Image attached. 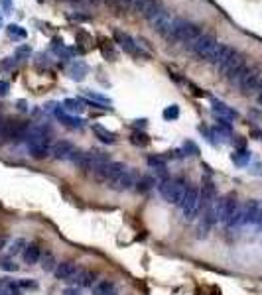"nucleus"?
Returning a JSON list of instances; mask_svg holds the SVG:
<instances>
[{
  "mask_svg": "<svg viewBox=\"0 0 262 295\" xmlns=\"http://www.w3.org/2000/svg\"><path fill=\"white\" fill-rule=\"evenodd\" d=\"M188 187H190V183H188L185 179H181V177H166V179L158 181V191H160V195H162L167 203L176 205V207L181 205Z\"/></svg>",
  "mask_w": 262,
  "mask_h": 295,
  "instance_id": "obj_1",
  "label": "nucleus"
},
{
  "mask_svg": "<svg viewBox=\"0 0 262 295\" xmlns=\"http://www.w3.org/2000/svg\"><path fill=\"white\" fill-rule=\"evenodd\" d=\"M242 65H247V61H245V57L238 53L235 47L231 46H221V53H219V57H217V61H215V67H217V71L221 73V75H225L227 79L235 73V71H238Z\"/></svg>",
  "mask_w": 262,
  "mask_h": 295,
  "instance_id": "obj_2",
  "label": "nucleus"
},
{
  "mask_svg": "<svg viewBox=\"0 0 262 295\" xmlns=\"http://www.w3.org/2000/svg\"><path fill=\"white\" fill-rule=\"evenodd\" d=\"M221 46H223V44H219L213 35L201 34L195 40V44L191 46V51H193L197 57H201L203 61L215 65V61H217L219 53H221Z\"/></svg>",
  "mask_w": 262,
  "mask_h": 295,
  "instance_id": "obj_3",
  "label": "nucleus"
},
{
  "mask_svg": "<svg viewBox=\"0 0 262 295\" xmlns=\"http://www.w3.org/2000/svg\"><path fill=\"white\" fill-rule=\"evenodd\" d=\"M199 35H201L199 26L178 18V20H174V30H172V40L170 42H179V44H185V46L191 47Z\"/></svg>",
  "mask_w": 262,
  "mask_h": 295,
  "instance_id": "obj_4",
  "label": "nucleus"
},
{
  "mask_svg": "<svg viewBox=\"0 0 262 295\" xmlns=\"http://www.w3.org/2000/svg\"><path fill=\"white\" fill-rule=\"evenodd\" d=\"M238 203L237 201V195L235 193H227L225 197L215 201V212H217V221L221 224H229V221L233 219V214L237 212L238 209Z\"/></svg>",
  "mask_w": 262,
  "mask_h": 295,
  "instance_id": "obj_5",
  "label": "nucleus"
},
{
  "mask_svg": "<svg viewBox=\"0 0 262 295\" xmlns=\"http://www.w3.org/2000/svg\"><path fill=\"white\" fill-rule=\"evenodd\" d=\"M179 209H181L183 217L188 221H193L201 211V193H199V189L190 185L188 191H185V195H183V201H181Z\"/></svg>",
  "mask_w": 262,
  "mask_h": 295,
  "instance_id": "obj_6",
  "label": "nucleus"
},
{
  "mask_svg": "<svg viewBox=\"0 0 262 295\" xmlns=\"http://www.w3.org/2000/svg\"><path fill=\"white\" fill-rule=\"evenodd\" d=\"M124 169H126V165L120 164V162H105V164L97 165L95 169L91 171V177L95 179L97 183H105V185H108V183L119 175V173H122Z\"/></svg>",
  "mask_w": 262,
  "mask_h": 295,
  "instance_id": "obj_7",
  "label": "nucleus"
},
{
  "mask_svg": "<svg viewBox=\"0 0 262 295\" xmlns=\"http://www.w3.org/2000/svg\"><path fill=\"white\" fill-rule=\"evenodd\" d=\"M115 42L120 46V49H124V53H128L132 57H148V53H144L140 44L132 37L130 34H126V32H122V30H117L115 32Z\"/></svg>",
  "mask_w": 262,
  "mask_h": 295,
  "instance_id": "obj_8",
  "label": "nucleus"
},
{
  "mask_svg": "<svg viewBox=\"0 0 262 295\" xmlns=\"http://www.w3.org/2000/svg\"><path fill=\"white\" fill-rule=\"evenodd\" d=\"M148 22L152 24V28H154L158 34H162L166 40H172V30H174V18L170 16V12L166 8H160V10L156 12L154 16L148 20Z\"/></svg>",
  "mask_w": 262,
  "mask_h": 295,
  "instance_id": "obj_9",
  "label": "nucleus"
},
{
  "mask_svg": "<svg viewBox=\"0 0 262 295\" xmlns=\"http://www.w3.org/2000/svg\"><path fill=\"white\" fill-rule=\"evenodd\" d=\"M136 173L132 171V169H124L122 173H119V175L115 177L110 183H108L107 187L113 189V191H117V193H122V191H128V189H132L134 185H136Z\"/></svg>",
  "mask_w": 262,
  "mask_h": 295,
  "instance_id": "obj_10",
  "label": "nucleus"
},
{
  "mask_svg": "<svg viewBox=\"0 0 262 295\" xmlns=\"http://www.w3.org/2000/svg\"><path fill=\"white\" fill-rule=\"evenodd\" d=\"M75 153H77V148L67 140L55 142V144L51 146V155H53V160H60V162H71L73 158H75Z\"/></svg>",
  "mask_w": 262,
  "mask_h": 295,
  "instance_id": "obj_11",
  "label": "nucleus"
},
{
  "mask_svg": "<svg viewBox=\"0 0 262 295\" xmlns=\"http://www.w3.org/2000/svg\"><path fill=\"white\" fill-rule=\"evenodd\" d=\"M81 266H77V262H73V260H67V262H61L58 264V268H55V278L60 280V282H75V278H77V271H79Z\"/></svg>",
  "mask_w": 262,
  "mask_h": 295,
  "instance_id": "obj_12",
  "label": "nucleus"
},
{
  "mask_svg": "<svg viewBox=\"0 0 262 295\" xmlns=\"http://www.w3.org/2000/svg\"><path fill=\"white\" fill-rule=\"evenodd\" d=\"M211 112H213V116L217 118V120H227V122H231V120L238 118V112L235 110V108H231L227 103L217 101V99L211 101Z\"/></svg>",
  "mask_w": 262,
  "mask_h": 295,
  "instance_id": "obj_13",
  "label": "nucleus"
},
{
  "mask_svg": "<svg viewBox=\"0 0 262 295\" xmlns=\"http://www.w3.org/2000/svg\"><path fill=\"white\" fill-rule=\"evenodd\" d=\"M132 8L138 14H142L146 20H150L156 12L164 6L160 4V0H132Z\"/></svg>",
  "mask_w": 262,
  "mask_h": 295,
  "instance_id": "obj_14",
  "label": "nucleus"
},
{
  "mask_svg": "<svg viewBox=\"0 0 262 295\" xmlns=\"http://www.w3.org/2000/svg\"><path fill=\"white\" fill-rule=\"evenodd\" d=\"M55 114V118L60 120L63 126H67V128L71 130H83L85 128V120L79 116H73V114H69V112H65L61 106H58V110L53 112Z\"/></svg>",
  "mask_w": 262,
  "mask_h": 295,
  "instance_id": "obj_15",
  "label": "nucleus"
},
{
  "mask_svg": "<svg viewBox=\"0 0 262 295\" xmlns=\"http://www.w3.org/2000/svg\"><path fill=\"white\" fill-rule=\"evenodd\" d=\"M67 75H69L71 81L81 83L89 75V65L85 63L83 59H73L71 63L67 65Z\"/></svg>",
  "mask_w": 262,
  "mask_h": 295,
  "instance_id": "obj_16",
  "label": "nucleus"
},
{
  "mask_svg": "<svg viewBox=\"0 0 262 295\" xmlns=\"http://www.w3.org/2000/svg\"><path fill=\"white\" fill-rule=\"evenodd\" d=\"M201 209H209L213 207L215 201H217V189H215L213 181L211 179H203V185H201Z\"/></svg>",
  "mask_w": 262,
  "mask_h": 295,
  "instance_id": "obj_17",
  "label": "nucleus"
},
{
  "mask_svg": "<svg viewBox=\"0 0 262 295\" xmlns=\"http://www.w3.org/2000/svg\"><path fill=\"white\" fill-rule=\"evenodd\" d=\"M262 207H260V201L256 199H249L245 205H242V223L245 224H254L258 214H260Z\"/></svg>",
  "mask_w": 262,
  "mask_h": 295,
  "instance_id": "obj_18",
  "label": "nucleus"
},
{
  "mask_svg": "<svg viewBox=\"0 0 262 295\" xmlns=\"http://www.w3.org/2000/svg\"><path fill=\"white\" fill-rule=\"evenodd\" d=\"M75 283H77L79 287H93L97 283V271L89 270V268H79L77 278H75Z\"/></svg>",
  "mask_w": 262,
  "mask_h": 295,
  "instance_id": "obj_19",
  "label": "nucleus"
},
{
  "mask_svg": "<svg viewBox=\"0 0 262 295\" xmlns=\"http://www.w3.org/2000/svg\"><path fill=\"white\" fill-rule=\"evenodd\" d=\"M91 289H93V295H119L117 285L110 280H97V283Z\"/></svg>",
  "mask_w": 262,
  "mask_h": 295,
  "instance_id": "obj_20",
  "label": "nucleus"
},
{
  "mask_svg": "<svg viewBox=\"0 0 262 295\" xmlns=\"http://www.w3.org/2000/svg\"><path fill=\"white\" fill-rule=\"evenodd\" d=\"M148 165L160 175V181L167 177V162L164 155H150V158H148Z\"/></svg>",
  "mask_w": 262,
  "mask_h": 295,
  "instance_id": "obj_21",
  "label": "nucleus"
},
{
  "mask_svg": "<svg viewBox=\"0 0 262 295\" xmlns=\"http://www.w3.org/2000/svg\"><path fill=\"white\" fill-rule=\"evenodd\" d=\"M40 258H42V250H40V246H38L36 242H30V244L24 248V252H22V260H24V264L34 266V264L40 262Z\"/></svg>",
  "mask_w": 262,
  "mask_h": 295,
  "instance_id": "obj_22",
  "label": "nucleus"
},
{
  "mask_svg": "<svg viewBox=\"0 0 262 295\" xmlns=\"http://www.w3.org/2000/svg\"><path fill=\"white\" fill-rule=\"evenodd\" d=\"M51 49L55 51V55L61 59H71L75 53H77V47H67L65 44H63V40H60V37H55L53 40V44H51Z\"/></svg>",
  "mask_w": 262,
  "mask_h": 295,
  "instance_id": "obj_23",
  "label": "nucleus"
},
{
  "mask_svg": "<svg viewBox=\"0 0 262 295\" xmlns=\"http://www.w3.org/2000/svg\"><path fill=\"white\" fill-rule=\"evenodd\" d=\"M83 96L87 101H91V103H95L93 106H101V108H108L110 110V105H113V101L105 96V94L101 93H95V91H83Z\"/></svg>",
  "mask_w": 262,
  "mask_h": 295,
  "instance_id": "obj_24",
  "label": "nucleus"
},
{
  "mask_svg": "<svg viewBox=\"0 0 262 295\" xmlns=\"http://www.w3.org/2000/svg\"><path fill=\"white\" fill-rule=\"evenodd\" d=\"M61 108H63L65 112L73 114V116H77V114H81L85 110V103H83V99H65Z\"/></svg>",
  "mask_w": 262,
  "mask_h": 295,
  "instance_id": "obj_25",
  "label": "nucleus"
},
{
  "mask_svg": "<svg viewBox=\"0 0 262 295\" xmlns=\"http://www.w3.org/2000/svg\"><path fill=\"white\" fill-rule=\"evenodd\" d=\"M158 185V179L152 175H140L136 179V185L134 189L138 191V193H148V191H152V189Z\"/></svg>",
  "mask_w": 262,
  "mask_h": 295,
  "instance_id": "obj_26",
  "label": "nucleus"
},
{
  "mask_svg": "<svg viewBox=\"0 0 262 295\" xmlns=\"http://www.w3.org/2000/svg\"><path fill=\"white\" fill-rule=\"evenodd\" d=\"M231 160H233V164L237 165V167H245V165L250 164L252 153L247 148H240V150H235V152L231 153Z\"/></svg>",
  "mask_w": 262,
  "mask_h": 295,
  "instance_id": "obj_27",
  "label": "nucleus"
},
{
  "mask_svg": "<svg viewBox=\"0 0 262 295\" xmlns=\"http://www.w3.org/2000/svg\"><path fill=\"white\" fill-rule=\"evenodd\" d=\"M93 132L97 134V138L101 142H105V144H115L117 142V134L105 128V126H101V124H93Z\"/></svg>",
  "mask_w": 262,
  "mask_h": 295,
  "instance_id": "obj_28",
  "label": "nucleus"
},
{
  "mask_svg": "<svg viewBox=\"0 0 262 295\" xmlns=\"http://www.w3.org/2000/svg\"><path fill=\"white\" fill-rule=\"evenodd\" d=\"M40 266H42V270L49 273V271H55L58 268V260L53 256V252H42V258H40Z\"/></svg>",
  "mask_w": 262,
  "mask_h": 295,
  "instance_id": "obj_29",
  "label": "nucleus"
},
{
  "mask_svg": "<svg viewBox=\"0 0 262 295\" xmlns=\"http://www.w3.org/2000/svg\"><path fill=\"white\" fill-rule=\"evenodd\" d=\"M26 246H28V244H26L24 238H16V240H12V242L6 246V258H14V256L22 254Z\"/></svg>",
  "mask_w": 262,
  "mask_h": 295,
  "instance_id": "obj_30",
  "label": "nucleus"
},
{
  "mask_svg": "<svg viewBox=\"0 0 262 295\" xmlns=\"http://www.w3.org/2000/svg\"><path fill=\"white\" fill-rule=\"evenodd\" d=\"M6 34H8V37L14 40V42H22V40L28 37V32H26L22 26H18V24H10V26H6Z\"/></svg>",
  "mask_w": 262,
  "mask_h": 295,
  "instance_id": "obj_31",
  "label": "nucleus"
},
{
  "mask_svg": "<svg viewBox=\"0 0 262 295\" xmlns=\"http://www.w3.org/2000/svg\"><path fill=\"white\" fill-rule=\"evenodd\" d=\"M130 142L134 144V146H138V148H146V146L150 144V138H148V134H146V132L136 130V132H132Z\"/></svg>",
  "mask_w": 262,
  "mask_h": 295,
  "instance_id": "obj_32",
  "label": "nucleus"
},
{
  "mask_svg": "<svg viewBox=\"0 0 262 295\" xmlns=\"http://www.w3.org/2000/svg\"><path fill=\"white\" fill-rule=\"evenodd\" d=\"M101 53H103V57L108 59V61H117V51H115V47L110 46V42L101 40Z\"/></svg>",
  "mask_w": 262,
  "mask_h": 295,
  "instance_id": "obj_33",
  "label": "nucleus"
},
{
  "mask_svg": "<svg viewBox=\"0 0 262 295\" xmlns=\"http://www.w3.org/2000/svg\"><path fill=\"white\" fill-rule=\"evenodd\" d=\"M107 4L117 12H124L132 6V0H107Z\"/></svg>",
  "mask_w": 262,
  "mask_h": 295,
  "instance_id": "obj_34",
  "label": "nucleus"
},
{
  "mask_svg": "<svg viewBox=\"0 0 262 295\" xmlns=\"http://www.w3.org/2000/svg\"><path fill=\"white\" fill-rule=\"evenodd\" d=\"M162 116L166 118V120H178L179 118V106L178 105H170L164 108V112H162Z\"/></svg>",
  "mask_w": 262,
  "mask_h": 295,
  "instance_id": "obj_35",
  "label": "nucleus"
},
{
  "mask_svg": "<svg viewBox=\"0 0 262 295\" xmlns=\"http://www.w3.org/2000/svg\"><path fill=\"white\" fill-rule=\"evenodd\" d=\"M30 55H32V47L28 46V44L16 47V59H30Z\"/></svg>",
  "mask_w": 262,
  "mask_h": 295,
  "instance_id": "obj_36",
  "label": "nucleus"
},
{
  "mask_svg": "<svg viewBox=\"0 0 262 295\" xmlns=\"http://www.w3.org/2000/svg\"><path fill=\"white\" fill-rule=\"evenodd\" d=\"M16 65V57H6L0 61V73H6V71H12Z\"/></svg>",
  "mask_w": 262,
  "mask_h": 295,
  "instance_id": "obj_37",
  "label": "nucleus"
},
{
  "mask_svg": "<svg viewBox=\"0 0 262 295\" xmlns=\"http://www.w3.org/2000/svg\"><path fill=\"white\" fill-rule=\"evenodd\" d=\"M183 152H188L185 155H199V148L191 140H188V142H183Z\"/></svg>",
  "mask_w": 262,
  "mask_h": 295,
  "instance_id": "obj_38",
  "label": "nucleus"
},
{
  "mask_svg": "<svg viewBox=\"0 0 262 295\" xmlns=\"http://www.w3.org/2000/svg\"><path fill=\"white\" fill-rule=\"evenodd\" d=\"M0 268L4 271H16L18 270V266H16V262H12V258H6L0 262Z\"/></svg>",
  "mask_w": 262,
  "mask_h": 295,
  "instance_id": "obj_39",
  "label": "nucleus"
},
{
  "mask_svg": "<svg viewBox=\"0 0 262 295\" xmlns=\"http://www.w3.org/2000/svg\"><path fill=\"white\" fill-rule=\"evenodd\" d=\"M44 65H46V67H49V65H51V61H49V55H46V53H38L36 67H40V69H42Z\"/></svg>",
  "mask_w": 262,
  "mask_h": 295,
  "instance_id": "obj_40",
  "label": "nucleus"
},
{
  "mask_svg": "<svg viewBox=\"0 0 262 295\" xmlns=\"http://www.w3.org/2000/svg\"><path fill=\"white\" fill-rule=\"evenodd\" d=\"M75 40H77V44H91V42H93V40H91V35L85 34V32H77Z\"/></svg>",
  "mask_w": 262,
  "mask_h": 295,
  "instance_id": "obj_41",
  "label": "nucleus"
},
{
  "mask_svg": "<svg viewBox=\"0 0 262 295\" xmlns=\"http://www.w3.org/2000/svg\"><path fill=\"white\" fill-rule=\"evenodd\" d=\"M18 285H20V289H22V287H24V289H30V287H32V289H36L38 287V283L32 282V280H20Z\"/></svg>",
  "mask_w": 262,
  "mask_h": 295,
  "instance_id": "obj_42",
  "label": "nucleus"
},
{
  "mask_svg": "<svg viewBox=\"0 0 262 295\" xmlns=\"http://www.w3.org/2000/svg\"><path fill=\"white\" fill-rule=\"evenodd\" d=\"M8 91H10V85L6 81H0V96H8Z\"/></svg>",
  "mask_w": 262,
  "mask_h": 295,
  "instance_id": "obj_43",
  "label": "nucleus"
},
{
  "mask_svg": "<svg viewBox=\"0 0 262 295\" xmlns=\"http://www.w3.org/2000/svg\"><path fill=\"white\" fill-rule=\"evenodd\" d=\"M188 87H190V89H193V94H197V96H205V91H201V89H199V87H195V85H193V83H190L188 81Z\"/></svg>",
  "mask_w": 262,
  "mask_h": 295,
  "instance_id": "obj_44",
  "label": "nucleus"
},
{
  "mask_svg": "<svg viewBox=\"0 0 262 295\" xmlns=\"http://www.w3.org/2000/svg\"><path fill=\"white\" fill-rule=\"evenodd\" d=\"M63 295H83V293H81V289H77V287H67V289L63 291Z\"/></svg>",
  "mask_w": 262,
  "mask_h": 295,
  "instance_id": "obj_45",
  "label": "nucleus"
},
{
  "mask_svg": "<svg viewBox=\"0 0 262 295\" xmlns=\"http://www.w3.org/2000/svg\"><path fill=\"white\" fill-rule=\"evenodd\" d=\"M0 4H2L4 12H10V10H12V0H0Z\"/></svg>",
  "mask_w": 262,
  "mask_h": 295,
  "instance_id": "obj_46",
  "label": "nucleus"
},
{
  "mask_svg": "<svg viewBox=\"0 0 262 295\" xmlns=\"http://www.w3.org/2000/svg\"><path fill=\"white\" fill-rule=\"evenodd\" d=\"M69 20H77V22H85V20H89L87 16H81V14H69Z\"/></svg>",
  "mask_w": 262,
  "mask_h": 295,
  "instance_id": "obj_47",
  "label": "nucleus"
},
{
  "mask_svg": "<svg viewBox=\"0 0 262 295\" xmlns=\"http://www.w3.org/2000/svg\"><path fill=\"white\" fill-rule=\"evenodd\" d=\"M146 124H148V120L146 118H142V120H134V126L140 130V128H146Z\"/></svg>",
  "mask_w": 262,
  "mask_h": 295,
  "instance_id": "obj_48",
  "label": "nucleus"
},
{
  "mask_svg": "<svg viewBox=\"0 0 262 295\" xmlns=\"http://www.w3.org/2000/svg\"><path fill=\"white\" fill-rule=\"evenodd\" d=\"M6 244H8V236L6 234H0V252L6 248Z\"/></svg>",
  "mask_w": 262,
  "mask_h": 295,
  "instance_id": "obj_49",
  "label": "nucleus"
},
{
  "mask_svg": "<svg viewBox=\"0 0 262 295\" xmlns=\"http://www.w3.org/2000/svg\"><path fill=\"white\" fill-rule=\"evenodd\" d=\"M4 126H6V118L0 116V140H2V134H4Z\"/></svg>",
  "mask_w": 262,
  "mask_h": 295,
  "instance_id": "obj_50",
  "label": "nucleus"
},
{
  "mask_svg": "<svg viewBox=\"0 0 262 295\" xmlns=\"http://www.w3.org/2000/svg\"><path fill=\"white\" fill-rule=\"evenodd\" d=\"M252 136H254L256 140H262V130H252Z\"/></svg>",
  "mask_w": 262,
  "mask_h": 295,
  "instance_id": "obj_51",
  "label": "nucleus"
},
{
  "mask_svg": "<svg viewBox=\"0 0 262 295\" xmlns=\"http://www.w3.org/2000/svg\"><path fill=\"white\" fill-rule=\"evenodd\" d=\"M18 108L24 112V110H28V106H26V101H18Z\"/></svg>",
  "mask_w": 262,
  "mask_h": 295,
  "instance_id": "obj_52",
  "label": "nucleus"
},
{
  "mask_svg": "<svg viewBox=\"0 0 262 295\" xmlns=\"http://www.w3.org/2000/svg\"><path fill=\"white\" fill-rule=\"evenodd\" d=\"M256 101H258V105H260V106H262V93H260V94H258V96H256Z\"/></svg>",
  "mask_w": 262,
  "mask_h": 295,
  "instance_id": "obj_53",
  "label": "nucleus"
},
{
  "mask_svg": "<svg viewBox=\"0 0 262 295\" xmlns=\"http://www.w3.org/2000/svg\"><path fill=\"white\" fill-rule=\"evenodd\" d=\"M2 26H4V20H2V14H0V30H2Z\"/></svg>",
  "mask_w": 262,
  "mask_h": 295,
  "instance_id": "obj_54",
  "label": "nucleus"
},
{
  "mask_svg": "<svg viewBox=\"0 0 262 295\" xmlns=\"http://www.w3.org/2000/svg\"><path fill=\"white\" fill-rule=\"evenodd\" d=\"M71 2H77V0H71Z\"/></svg>",
  "mask_w": 262,
  "mask_h": 295,
  "instance_id": "obj_55",
  "label": "nucleus"
},
{
  "mask_svg": "<svg viewBox=\"0 0 262 295\" xmlns=\"http://www.w3.org/2000/svg\"><path fill=\"white\" fill-rule=\"evenodd\" d=\"M38 2H42V0H38Z\"/></svg>",
  "mask_w": 262,
  "mask_h": 295,
  "instance_id": "obj_56",
  "label": "nucleus"
}]
</instances>
